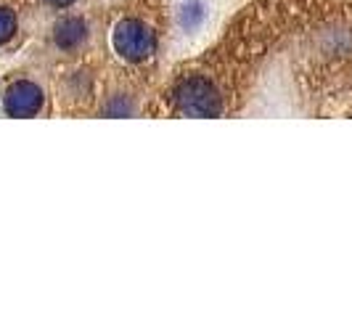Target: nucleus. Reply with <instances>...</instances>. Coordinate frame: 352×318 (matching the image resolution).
Here are the masks:
<instances>
[{"label":"nucleus","instance_id":"3","mask_svg":"<svg viewBox=\"0 0 352 318\" xmlns=\"http://www.w3.org/2000/svg\"><path fill=\"white\" fill-rule=\"evenodd\" d=\"M3 106L11 117H35L43 109V90L30 80H19L6 90Z\"/></svg>","mask_w":352,"mask_h":318},{"label":"nucleus","instance_id":"4","mask_svg":"<svg viewBox=\"0 0 352 318\" xmlns=\"http://www.w3.org/2000/svg\"><path fill=\"white\" fill-rule=\"evenodd\" d=\"M53 40H56V45H58L61 51L74 53L77 48H82V45H85V40H88V27H85V21H82V19L67 17L56 24V30H53Z\"/></svg>","mask_w":352,"mask_h":318},{"label":"nucleus","instance_id":"5","mask_svg":"<svg viewBox=\"0 0 352 318\" xmlns=\"http://www.w3.org/2000/svg\"><path fill=\"white\" fill-rule=\"evenodd\" d=\"M16 35V14L11 8H0V45Z\"/></svg>","mask_w":352,"mask_h":318},{"label":"nucleus","instance_id":"1","mask_svg":"<svg viewBox=\"0 0 352 318\" xmlns=\"http://www.w3.org/2000/svg\"><path fill=\"white\" fill-rule=\"evenodd\" d=\"M177 109L191 117H217L223 112V101L210 80L204 77H188L175 90Z\"/></svg>","mask_w":352,"mask_h":318},{"label":"nucleus","instance_id":"2","mask_svg":"<svg viewBox=\"0 0 352 318\" xmlns=\"http://www.w3.org/2000/svg\"><path fill=\"white\" fill-rule=\"evenodd\" d=\"M114 48L127 61H146L154 53V32L138 19H124L114 30Z\"/></svg>","mask_w":352,"mask_h":318},{"label":"nucleus","instance_id":"6","mask_svg":"<svg viewBox=\"0 0 352 318\" xmlns=\"http://www.w3.org/2000/svg\"><path fill=\"white\" fill-rule=\"evenodd\" d=\"M48 6H53V8H67V6H72L74 0H45Z\"/></svg>","mask_w":352,"mask_h":318}]
</instances>
